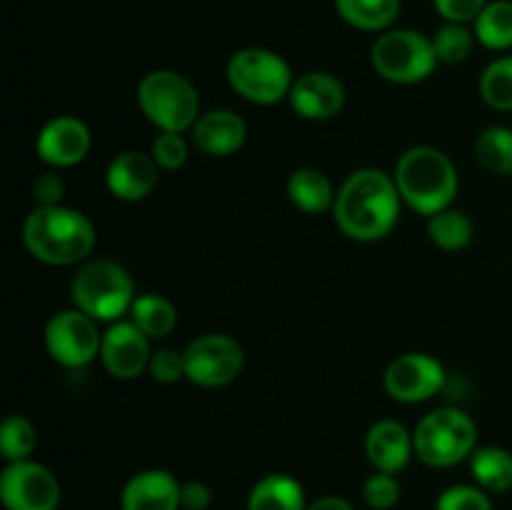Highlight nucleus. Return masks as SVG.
<instances>
[{
  "mask_svg": "<svg viewBox=\"0 0 512 510\" xmlns=\"http://www.w3.org/2000/svg\"><path fill=\"white\" fill-rule=\"evenodd\" d=\"M400 200L393 175L378 168H360L345 178L335 195V223L348 238L373 243L395 228Z\"/></svg>",
  "mask_w": 512,
  "mask_h": 510,
  "instance_id": "nucleus-1",
  "label": "nucleus"
},
{
  "mask_svg": "<svg viewBox=\"0 0 512 510\" xmlns=\"http://www.w3.org/2000/svg\"><path fill=\"white\" fill-rule=\"evenodd\" d=\"M23 243L45 265H73L90 255L95 228L80 210L65 205H38L23 223Z\"/></svg>",
  "mask_w": 512,
  "mask_h": 510,
  "instance_id": "nucleus-2",
  "label": "nucleus"
},
{
  "mask_svg": "<svg viewBox=\"0 0 512 510\" xmlns=\"http://www.w3.org/2000/svg\"><path fill=\"white\" fill-rule=\"evenodd\" d=\"M393 178L403 203L428 218L450 208L460 185L453 160L443 150L430 145H415L405 150L395 165Z\"/></svg>",
  "mask_w": 512,
  "mask_h": 510,
  "instance_id": "nucleus-3",
  "label": "nucleus"
},
{
  "mask_svg": "<svg viewBox=\"0 0 512 510\" xmlns=\"http://www.w3.org/2000/svg\"><path fill=\"white\" fill-rule=\"evenodd\" d=\"M138 105L160 133L193 130L200 113V95L185 75L175 70H153L138 85Z\"/></svg>",
  "mask_w": 512,
  "mask_h": 510,
  "instance_id": "nucleus-4",
  "label": "nucleus"
},
{
  "mask_svg": "<svg viewBox=\"0 0 512 510\" xmlns=\"http://www.w3.org/2000/svg\"><path fill=\"white\" fill-rule=\"evenodd\" d=\"M75 308L100 323H118L135 303L133 278L113 260H93L83 265L70 285Z\"/></svg>",
  "mask_w": 512,
  "mask_h": 510,
  "instance_id": "nucleus-5",
  "label": "nucleus"
},
{
  "mask_svg": "<svg viewBox=\"0 0 512 510\" xmlns=\"http://www.w3.org/2000/svg\"><path fill=\"white\" fill-rule=\"evenodd\" d=\"M415 455L428 468H453L478 448V428L460 408H438L425 415L413 433Z\"/></svg>",
  "mask_w": 512,
  "mask_h": 510,
  "instance_id": "nucleus-6",
  "label": "nucleus"
},
{
  "mask_svg": "<svg viewBox=\"0 0 512 510\" xmlns=\"http://www.w3.org/2000/svg\"><path fill=\"white\" fill-rule=\"evenodd\" d=\"M228 83L250 103L275 105L288 98L295 78L283 55L268 48H243L230 55Z\"/></svg>",
  "mask_w": 512,
  "mask_h": 510,
  "instance_id": "nucleus-7",
  "label": "nucleus"
},
{
  "mask_svg": "<svg viewBox=\"0 0 512 510\" xmlns=\"http://www.w3.org/2000/svg\"><path fill=\"white\" fill-rule=\"evenodd\" d=\"M370 63L375 73L388 83L413 85L428 78L440 60L428 35L418 30L395 28L378 35L370 50Z\"/></svg>",
  "mask_w": 512,
  "mask_h": 510,
  "instance_id": "nucleus-8",
  "label": "nucleus"
},
{
  "mask_svg": "<svg viewBox=\"0 0 512 510\" xmlns=\"http://www.w3.org/2000/svg\"><path fill=\"white\" fill-rule=\"evenodd\" d=\"M185 378L200 388H223L233 383L245 365V350L225 333H208L195 338L183 350Z\"/></svg>",
  "mask_w": 512,
  "mask_h": 510,
  "instance_id": "nucleus-9",
  "label": "nucleus"
},
{
  "mask_svg": "<svg viewBox=\"0 0 512 510\" xmlns=\"http://www.w3.org/2000/svg\"><path fill=\"white\" fill-rule=\"evenodd\" d=\"M103 335L98 320L85 315L83 310H60L45 325V348L55 363L65 368H85L100 355Z\"/></svg>",
  "mask_w": 512,
  "mask_h": 510,
  "instance_id": "nucleus-10",
  "label": "nucleus"
},
{
  "mask_svg": "<svg viewBox=\"0 0 512 510\" xmlns=\"http://www.w3.org/2000/svg\"><path fill=\"white\" fill-rule=\"evenodd\" d=\"M63 490L58 478L35 460L5 465L0 475V500L5 510H58Z\"/></svg>",
  "mask_w": 512,
  "mask_h": 510,
  "instance_id": "nucleus-11",
  "label": "nucleus"
},
{
  "mask_svg": "<svg viewBox=\"0 0 512 510\" xmlns=\"http://www.w3.org/2000/svg\"><path fill=\"white\" fill-rule=\"evenodd\" d=\"M385 390L398 403H423L445 383V368L425 353H405L385 370Z\"/></svg>",
  "mask_w": 512,
  "mask_h": 510,
  "instance_id": "nucleus-12",
  "label": "nucleus"
},
{
  "mask_svg": "<svg viewBox=\"0 0 512 510\" xmlns=\"http://www.w3.org/2000/svg\"><path fill=\"white\" fill-rule=\"evenodd\" d=\"M153 350L150 338L133 323V320H118L103 333L100 345V360L105 370L118 380H133L148 370Z\"/></svg>",
  "mask_w": 512,
  "mask_h": 510,
  "instance_id": "nucleus-13",
  "label": "nucleus"
},
{
  "mask_svg": "<svg viewBox=\"0 0 512 510\" xmlns=\"http://www.w3.org/2000/svg\"><path fill=\"white\" fill-rule=\"evenodd\" d=\"M35 150L50 168H73L83 163L90 150L88 125L73 115H58L40 128Z\"/></svg>",
  "mask_w": 512,
  "mask_h": 510,
  "instance_id": "nucleus-14",
  "label": "nucleus"
},
{
  "mask_svg": "<svg viewBox=\"0 0 512 510\" xmlns=\"http://www.w3.org/2000/svg\"><path fill=\"white\" fill-rule=\"evenodd\" d=\"M288 100L300 118L330 120L343 110L345 85L335 75L313 70V73H305L295 80Z\"/></svg>",
  "mask_w": 512,
  "mask_h": 510,
  "instance_id": "nucleus-15",
  "label": "nucleus"
},
{
  "mask_svg": "<svg viewBox=\"0 0 512 510\" xmlns=\"http://www.w3.org/2000/svg\"><path fill=\"white\" fill-rule=\"evenodd\" d=\"M105 183L118 200L138 203V200L148 198L158 185V163L153 160V155H145L140 150H125L110 160Z\"/></svg>",
  "mask_w": 512,
  "mask_h": 510,
  "instance_id": "nucleus-16",
  "label": "nucleus"
},
{
  "mask_svg": "<svg viewBox=\"0 0 512 510\" xmlns=\"http://www.w3.org/2000/svg\"><path fill=\"white\" fill-rule=\"evenodd\" d=\"M365 453L375 470L398 475L415 455L413 433L398 420H378L365 435Z\"/></svg>",
  "mask_w": 512,
  "mask_h": 510,
  "instance_id": "nucleus-17",
  "label": "nucleus"
},
{
  "mask_svg": "<svg viewBox=\"0 0 512 510\" xmlns=\"http://www.w3.org/2000/svg\"><path fill=\"white\" fill-rule=\"evenodd\" d=\"M180 485L168 470H140L120 493V510H180Z\"/></svg>",
  "mask_w": 512,
  "mask_h": 510,
  "instance_id": "nucleus-18",
  "label": "nucleus"
},
{
  "mask_svg": "<svg viewBox=\"0 0 512 510\" xmlns=\"http://www.w3.org/2000/svg\"><path fill=\"white\" fill-rule=\"evenodd\" d=\"M190 133H193L195 148L213 158H225L243 148L245 138H248V125L235 110L220 108L200 115Z\"/></svg>",
  "mask_w": 512,
  "mask_h": 510,
  "instance_id": "nucleus-19",
  "label": "nucleus"
},
{
  "mask_svg": "<svg viewBox=\"0 0 512 510\" xmlns=\"http://www.w3.org/2000/svg\"><path fill=\"white\" fill-rule=\"evenodd\" d=\"M305 490L293 475L270 473L253 485L248 495V510H305Z\"/></svg>",
  "mask_w": 512,
  "mask_h": 510,
  "instance_id": "nucleus-20",
  "label": "nucleus"
},
{
  "mask_svg": "<svg viewBox=\"0 0 512 510\" xmlns=\"http://www.w3.org/2000/svg\"><path fill=\"white\" fill-rule=\"evenodd\" d=\"M335 188L318 168H300L288 180V198L303 213H325L335 205Z\"/></svg>",
  "mask_w": 512,
  "mask_h": 510,
  "instance_id": "nucleus-21",
  "label": "nucleus"
},
{
  "mask_svg": "<svg viewBox=\"0 0 512 510\" xmlns=\"http://www.w3.org/2000/svg\"><path fill=\"white\" fill-rule=\"evenodd\" d=\"M400 0H335V10L348 25L368 33H385L400 15Z\"/></svg>",
  "mask_w": 512,
  "mask_h": 510,
  "instance_id": "nucleus-22",
  "label": "nucleus"
},
{
  "mask_svg": "<svg viewBox=\"0 0 512 510\" xmlns=\"http://www.w3.org/2000/svg\"><path fill=\"white\" fill-rule=\"evenodd\" d=\"M475 485L488 493H508L512 488V455L498 445H483L470 455Z\"/></svg>",
  "mask_w": 512,
  "mask_h": 510,
  "instance_id": "nucleus-23",
  "label": "nucleus"
},
{
  "mask_svg": "<svg viewBox=\"0 0 512 510\" xmlns=\"http://www.w3.org/2000/svg\"><path fill=\"white\" fill-rule=\"evenodd\" d=\"M130 320L143 330L148 338H165L178 325V310L165 295L145 293L138 295L130 308Z\"/></svg>",
  "mask_w": 512,
  "mask_h": 510,
  "instance_id": "nucleus-24",
  "label": "nucleus"
},
{
  "mask_svg": "<svg viewBox=\"0 0 512 510\" xmlns=\"http://www.w3.org/2000/svg\"><path fill=\"white\" fill-rule=\"evenodd\" d=\"M473 33L490 50L512 48V0H490L475 18Z\"/></svg>",
  "mask_w": 512,
  "mask_h": 510,
  "instance_id": "nucleus-25",
  "label": "nucleus"
},
{
  "mask_svg": "<svg viewBox=\"0 0 512 510\" xmlns=\"http://www.w3.org/2000/svg\"><path fill=\"white\" fill-rule=\"evenodd\" d=\"M428 235L438 248L463 250L473 240V220L460 210H440L428 218Z\"/></svg>",
  "mask_w": 512,
  "mask_h": 510,
  "instance_id": "nucleus-26",
  "label": "nucleus"
},
{
  "mask_svg": "<svg viewBox=\"0 0 512 510\" xmlns=\"http://www.w3.org/2000/svg\"><path fill=\"white\" fill-rule=\"evenodd\" d=\"M475 155L480 165L493 173H512V130L505 125H490L475 140Z\"/></svg>",
  "mask_w": 512,
  "mask_h": 510,
  "instance_id": "nucleus-27",
  "label": "nucleus"
},
{
  "mask_svg": "<svg viewBox=\"0 0 512 510\" xmlns=\"http://www.w3.org/2000/svg\"><path fill=\"white\" fill-rule=\"evenodd\" d=\"M35 445H38V433L35 425L25 415H8L0 428V453L8 463L18 460H30Z\"/></svg>",
  "mask_w": 512,
  "mask_h": 510,
  "instance_id": "nucleus-28",
  "label": "nucleus"
},
{
  "mask_svg": "<svg viewBox=\"0 0 512 510\" xmlns=\"http://www.w3.org/2000/svg\"><path fill=\"white\" fill-rule=\"evenodd\" d=\"M480 95L495 110H512V55L493 60L480 78Z\"/></svg>",
  "mask_w": 512,
  "mask_h": 510,
  "instance_id": "nucleus-29",
  "label": "nucleus"
},
{
  "mask_svg": "<svg viewBox=\"0 0 512 510\" xmlns=\"http://www.w3.org/2000/svg\"><path fill=\"white\" fill-rule=\"evenodd\" d=\"M430 40H433L435 55H438L440 63L455 65L470 58L473 45L478 38H475V33H470L468 25L445 23L435 30V35Z\"/></svg>",
  "mask_w": 512,
  "mask_h": 510,
  "instance_id": "nucleus-30",
  "label": "nucleus"
},
{
  "mask_svg": "<svg viewBox=\"0 0 512 510\" xmlns=\"http://www.w3.org/2000/svg\"><path fill=\"white\" fill-rule=\"evenodd\" d=\"M435 510H493V503L480 485H450L438 495Z\"/></svg>",
  "mask_w": 512,
  "mask_h": 510,
  "instance_id": "nucleus-31",
  "label": "nucleus"
},
{
  "mask_svg": "<svg viewBox=\"0 0 512 510\" xmlns=\"http://www.w3.org/2000/svg\"><path fill=\"white\" fill-rule=\"evenodd\" d=\"M400 490L398 478L393 473H380L375 470V475H370L363 485V500L370 510H390L398 505Z\"/></svg>",
  "mask_w": 512,
  "mask_h": 510,
  "instance_id": "nucleus-32",
  "label": "nucleus"
},
{
  "mask_svg": "<svg viewBox=\"0 0 512 510\" xmlns=\"http://www.w3.org/2000/svg\"><path fill=\"white\" fill-rule=\"evenodd\" d=\"M188 153V140L183 138V133H160L150 148V155L163 170L183 168L188 163Z\"/></svg>",
  "mask_w": 512,
  "mask_h": 510,
  "instance_id": "nucleus-33",
  "label": "nucleus"
},
{
  "mask_svg": "<svg viewBox=\"0 0 512 510\" xmlns=\"http://www.w3.org/2000/svg\"><path fill=\"white\" fill-rule=\"evenodd\" d=\"M148 373L153 375V380L158 383H178L180 378H185V358L183 353L173 348H163V350H155L153 358H150L148 365Z\"/></svg>",
  "mask_w": 512,
  "mask_h": 510,
  "instance_id": "nucleus-34",
  "label": "nucleus"
},
{
  "mask_svg": "<svg viewBox=\"0 0 512 510\" xmlns=\"http://www.w3.org/2000/svg\"><path fill=\"white\" fill-rule=\"evenodd\" d=\"M490 0H433L435 10L445 18V23L468 25L475 23L483 8Z\"/></svg>",
  "mask_w": 512,
  "mask_h": 510,
  "instance_id": "nucleus-35",
  "label": "nucleus"
},
{
  "mask_svg": "<svg viewBox=\"0 0 512 510\" xmlns=\"http://www.w3.org/2000/svg\"><path fill=\"white\" fill-rule=\"evenodd\" d=\"M33 195L38 205H63L65 183L55 173H40L33 180Z\"/></svg>",
  "mask_w": 512,
  "mask_h": 510,
  "instance_id": "nucleus-36",
  "label": "nucleus"
},
{
  "mask_svg": "<svg viewBox=\"0 0 512 510\" xmlns=\"http://www.w3.org/2000/svg\"><path fill=\"white\" fill-rule=\"evenodd\" d=\"M213 503V490L203 480H185L180 485V508L183 510H208Z\"/></svg>",
  "mask_w": 512,
  "mask_h": 510,
  "instance_id": "nucleus-37",
  "label": "nucleus"
},
{
  "mask_svg": "<svg viewBox=\"0 0 512 510\" xmlns=\"http://www.w3.org/2000/svg\"><path fill=\"white\" fill-rule=\"evenodd\" d=\"M305 510H355V508L350 500L340 498V495H325V498H318L313 500V503H308V508Z\"/></svg>",
  "mask_w": 512,
  "mask_h": 510,
  "instance_id": "nucleus-38",
  "label": "nucleus"
}]
</instances>
